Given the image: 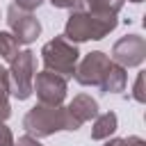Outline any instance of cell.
Masks as SVG:
<instances>
[{
	"label": "cell",
	"instance_id": "obj_1",
	"mask_svg": "<svg viewBox=\"0 0 146 146\" xmlns=\"http://www.w3.org/2000/svg\"><path fill=\"white\" fill-rule=\"evenodd\" d=\"M116 18L114 14L105 11H89V14H75L66 23V36L75 41L84 39H103L110 30H114Z\"/></svg>",
	"mask_w": 146,
	"mask_h": 146
},
{
	"label": "cell",
	"instance_id": "obj_2",
	"mask_svg": "<svg viewBox=\"0 0 146 146\" xmlns=\"http://www.w3.org/2000/svg\"><path fill=\"white\" fill-rule=\"evenodd\" d=\"M25 128L27 132H34L36 137L50 135L55 130H73L71 121H68V112L59 110V107H50V105H39L34 107L27 116H25Z\"/></svg>",
	"mask_w": 146,
	"mask_h": 146
},
{
	"label": "cell",
	"instance_id": "obj_3",
	"mask_svg": "<svg viewBox=\"0 0 146 146\" xmlns=\"http://www.w3.org/2000/svg\"><path fill=\"white\" fill-rule=\"evenodd\" d=\"M43 62L48 66V71L55 75H71L75 73V62H78V50L75 46H68L64 39H55L43 48Z\"/></svg>",
	"mask_w": 146,
	"mask_h": 146
},
{
	"label": "cell",
	"instance_id": "obj_4",
	"mask_svg": "<svg viewBox=\"0 0 146 146\" xmlns=\"http://www.w3.org/2000/svg\"><path fill=\"white\" fill-rule=\"evenodd\" d=\"M11 80H14V96L16 98H27L32 91V82H34V59L32 52H18V57L11 59Z\"/></svg>",
	"mask_w": 146,
	"mask_h": 146
},
{
	"label": "cell",
	"instance_id": "obj_5",
	"mask_svg": "<svg viewBox=\"0 0 146 146\" xmlns=\"http://www.w3.org/2000/svg\"><path fill=\"white\" fill-rule=\"evenodd\" d=\"M32 84H34L39 98H41V105L55 107V105L62 103V98H64V94H66V82H64V78L50 73V71L39 73V75L34 78Z\"/></svg>",
	"mask_w": 146,
	"mask_h": 146
},
{
	"label": "cell",
	"instance_id": "obj_6",
	"mask_svg": "<svg viewBox=\"0 0 146 146\" xmlns=\"http://www.w3.org/2000/svg\"><path fill=\"white\" fill-rule=\"evenodd\" d=\"M110 64H112V62H110L103 52H91V55L82 62V66L78 68L75 78H78L80 84H98V87H100V82H103Z\"/></svg>",
	"mask_w": 146,
	"mask_h": 146
},
{
	"label": "cell",
	"instance_id": "obj_7",
	"mask_svg": "<svg viewBox=\"0 0 146 146\" xmlns=\"http://www.w3.org/2000/svg\"><path fill=\"white\" fill-rule=\"evenodd\" d=\"M114 59L125 64V66H135L144 59V41L137 34L123 36L116 46H114Z\"/></svg>",
	"mask_w": 146,
	"mask_h": 146
},
{
	"label": "cell",
	"instance_id": "obj_8",
	"mask_svg": "<svg viewBox=\"0 0 146 146\" xmlns=\"http://www.w3.org/2000/svg\"><path fill=\"white\" fill-rule=\"evenodd\" d=\"M9 25H11V30H14V39L18 41V43H30V41H34L36 39V34L41 32V25H39V21L34 18V16H21V11H18V16L14 14V9H9Z\"/></svg>",
	"mask_w": 146,
	"mask_h": 146
},
{
	"label": "cell",
	"instance_id": "obj_9",
	"mask_svg": "<svg viewBox=\"0 0 146 146\" xmlns=\"http://www.w3.org/2000/svg\"><path fill=\"white\" fill-rule=\"evenodd\" d=\"M96 110H98V105H96L94 98H89V96H78V98L71 103V107L66 110V112H68L71 128L78 130L80 123H84V121H89L91 116H96Z\"/></svg>",
	"mask_w": 146,
	"mask_h": 146
},
{
	"label": "cell",
	"instance_id": "obj_10",
	"mask_svg": "<svg viewBox=\"0 0 146 146\" xmlns=\"http://www.w3.org/2000/svg\"><path fill=\"white\" fill-rule=\"evenodd\" d=\"M123 87H125V73H123V68L110 64V68H107V73H105V78L100 82V89L103 91H121Z\"/></svg>",
	"mask_w": 146,
	"mask_h": 146
},
{
	"label": "cell",
	"instance_id": "obj_11",
	"mask_svg": "<svg viewBox=\"0 0 146 146\" xmlns=\"http://www.w3.org/2000/svg\"><path fill=\"white\" fill-rule=\"evenodd\" d=\"M114 130H116V114L107 112V114L98 116V121H96V125H94V130H91V137H94V139H103V137L112 135Z\"/></svg>",
	"mask_w": 146,
	"mask_h": 146
},
{
	"label": "cell",
	"instance_id": "obj_12",
	"mask_svg": "<svg viewBox=\"0 0 146 146\" xmlns=\"http://www.w3.org/2000/svg\"><path fill=\"white\" fill-rule=\"evenodd\" d=\"M18 55V41L7 34V32H0V57L5 59H14Z\"/></svg>",
	"mask_w": 146,
	"mask_h": 146
},
{
	"label": "cell",
	"instance_id": "obj_13",
	"mask_svg": "<svg viewBox=\"0 0 146 146\" xmlns=\"http://www.w3.org/2000/svg\"><path fill=\"white\" fill-rule=\"evenodd\" d=\"M39 2H41V0H16L14 7H21V9H27V11H30V9H34Z\"/></svg>",
	"mask_w": 146,
	"mask_h": 146
},
{
	"label": "cell",
	"instance_id": "obj_14",
	"mask_svg": "<svg viewBox=\"0 0 146 146\" xmlns=\"http://www.w3.org/2000/svg\"><path fill=\"white\" fill-rule=\"evenodd\" d=\"M0 91H2V94L9 91V75H7L5 68H0Z\"/></svg>",
	"mask_w": 146,
	"mask_h": 146
},
{
	"label": "cell",
	"instance_id": "obj_15",
	"mask_svg": "<svg viewBox=\"0 0 146 146\" xmlns=\"http://www.w3.org/2000/svg\"><path fill=\"white\" fill-rule=\"evenodd\" d=\"M7 116H9V105H7V100H5V94L0 91V121L7 119Z\"/></svg>",
	"mask_w": 146,
	"mask_h": 146
},
{
	"label": "cell",
	"instance_id": "obj_16",
	"mask_svg": "<svg viewBox=\"0 0 146 146\" xmlns=\"http://www.w3.org/2000/svg\"><path fill=\"white\" fill-rule=\"evenodd\" d=\"M123 146H144V141L139 137H132V139H123Z\"/></svg>",
	"mask_w": 146,
	"mask_h": 146
},
{
	"label": "cell",
	"instance_id": "obj_17",
	"mask_svg": "<svg viewBox=\"0 0 146 146\" xmlns=\"http://www.w3.org/2000/svg\"><path fill=\"white\" fill-rule=\"evenodd\" d=\"M18 146H41V144H36L32 137H23V139H18Z\"/></svg>",
	"mask_w": 146,
	"mask_h": 146
},
{
	"label": "cell",
	"instance_id": "obj_18",
	"mask_svg": "<svg viewBox=\"0 0 146 146\" xmlns=\"http://www.w3.org/2000/svg\"><path fill=\"white\" fill-rule=\"evenodd\" d=\"M50 2H52L55 7H71L75 0H50Z\"/></svg>",
	"mask_w": 146,
	"mask_h": 146
},
{
	"label": "cell",
	"instance_id": "obj_19",
	"mask_svg": "<svg viewBox=\"0 0 146 146\" xmlns=\"http://www.w3.org/2000/svg\"><path fill=\"white\" fill-rule=\"evenodd\" d=\"M105 146H123V139H114V141H107Z\"/></svg>",
	"mask_w": 146,
	"mask_h": 146
},
{
	"label": "cell",
	"instance_id": "obj_20",
	"mask_svg": "<svg viewBox=\"0 0 146 146\" xmlns=\"http://www.w3.org/2000/svg\"><path fill=\"white\" fill-rule=\"evenodd\" d=\"M130 2H141V0H130Z\"/></svg>",
	"mask_w": 146,
	"mask_h": 146
}]
</instances>
